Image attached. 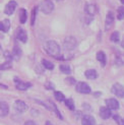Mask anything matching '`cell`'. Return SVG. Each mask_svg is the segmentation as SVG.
<instances>
[{"label":"cell","mask_w":124,"mask_h":125,"mask_svg":"<svg viewBox=\"0 0 124 125\" xmlns=\"http://www.w3.org/2000/svg\"><path fill=\"white\" fill-rule=\"evenodd\" d=\"M45 50L49 55L53 56V57L58 58V56L60 55V47L55 41H48L45 44Z\"/></svg>","instance_id":"obj_1"},{"label":"cell","mask_w":124,"mask_h":125,"mask_svg":"<svg viewBox=\"0 0 124 125\" xmlns=\"http://www.w3.org/2000/svg\"><path fill=\"white\" fill-rule=\"evenodd\" d=\"M40 10L45 14H49L51 13L54 9V4L52 2V0H43L39 5Z\"/></svg>","instance_id":"obj_2"},{"label":"cell","mask_w":124,"mask_h":125,"mask_svg":"<svg viewBox=\"0 0 124 125\" xmlns=\"http://www.w3.org/2000/svg\"><path fill=\"white\" fill-rule=\"evenodd\" d=\"M76 45H77V42H76L75 38H73V37H67L63 43L65 50H73L76 47Z\"/></svg>","instance_id":"obj_3"},{"label":"cell","mask_w":124,"mask_h":125,"mask_svg":"<svg viewBox=\"0 0 124 125\" xmlns=\"http://www.w3.org/2000/svg\"><path fill=\"white\" fill-rule=\"evenodd\" d=\"M75 89L78 93L80 94H90L91 93V87L88 83H83V82H80V83H76V86H75Z\"/></svg>","instance_id":"obj_4"},{"label":"cell","mask_w":124,"mask_h":125,"mask_svg":"<svg viewBox=\"0 0 124 125\" xmlns=\"http://www.w3.org/2000/svg\"><path fill=\"white\" fill-rule=\"evenodd\" d=\"M112 93L118 98H124V87L120 83H115L112 86Z\"/></svg>","instance_id":"obj_5"},{"label":"cell","mask_w":124,"mask_h":125,"mask_svg":"<svg viewBox=\"0 0 124 125\" xmlns=\"http://www.w3.org/2000/svg\"><path fill=\"white\" fill-rule=\"evenodd\" d=\"M16 6H17V3L15 1H13V0H11V1H9L6 4L5 8H4V13L7 15H11L14 12V10L16 9Z\"/></svg>","instance_id":"obj_6"},{"label":"cell","mask_w":124,"mask_h":125,"mask_svg":"<svg viewBox=\"0 0 124 125\" xmlns=\"http://www.w3.org/2000/svg\"><path fill=\"white\" fill-rule=\"evenodd\" d=\"M14 83H15L16 89H17V90H20V91H27L28 89H30V87L32 86V83L21 82V80H20L17 77L14 78Z\"/></svg>","instance_id":"obj_7"},{"label":"cell","mask_w":124,"mask_h":125,"mask_svg":"<svg viewBox=\"0 0 124 125\" xmlns=\"http://www.w3.org/2000/svg\"><path fill=\"white\" fill-rule=\"evenodd\" d=\"M16 38L22 43H26L28 41V35L27 32L21 28H18L16 31Z\"/></svg>","instance_id":"obj_8"},{"label":"cell","mask_w":124,"mask_h":125,"mask_svg":"<svg viewBox=\"0 0 124 125\" xmlns=\"http://www.w3.org/2000/svg\"><path fill=\"white\" fill-rule=\"evenodd\" d=\"M107 108L110 110H118L119 109V102L116 99H108L106 100Z\"/></svg>","instance_id":"obj_9"},{"label":"cell","mask_w":124,"mask_h":125,"mask_svg":"<svg viewBox=\"0 0 124 125\" xmlns=\"http://www.w3.org/2000/svg\"><path fill=\"white\" fill-rule=\"evenodd\" d=\"M14 108H15V110L17 112H20V113H23V112L28 109V106L23 101L17 100V101H15V103H14Z\"/></svg>","instance_id":"obj_10"},{"label":"cell","mask_w":124,"mask_h":125,"mask_svg":"<svg viewBox=\"0 0 124 125\" xmlns=\"http://www.w3.org/2000/svg\"><path fill=\"white\" fill-rule=\"evenodd\" d=\"M9 113V106L6 102H0V117H5Z\"/></svg>","instance_id":"obj_11"},{"label":"cell","mask_w":124,"mask_h":125,"mask_svg":"<svg viewBox=\"0 0 124 125\" xmlns=\"http://www.w3.org/2000/svg\"><path fill=\"white\" fill-rule=\"evenodd\" d=\"M83 125H96V120L92 115H83L82 119Z\"/></svg>","instance_id":"obj_12"},{"label":"cell","mask_w":124,"mask_h":125,"mask_svg":"<svg viewBox=\"0 0 124 125\" xmlns=\"http://www.w3.org/2000/svg\"><path fill=\"white\" fill-rule=\"evenodd\" d=\"M114 20H115V16H114V13L112 11H109L107 13V16H106V30L110 29L111 27L113 26L114 23Z\"/></svg>","instance_id":"obj_13"},{"label":"cell","mask_w":124,"mask_h":125,"mask_svg":"<svg viewBox=\"0 0 124 125\" xmlns=\"http://www.w3.org/2000/svg\"><path fill=\"white\" fill-rule=\"evenodd\" d=\"M84 11H85V13H86V14H89V15L93 16V15H95V14H96V12H97V7H96V5H95V4L89 3V4H86V5H85Z\"/></svg>","instance_id":"obj_14"},{"label":"cell","mask_w":124,"mask_h":125,"mask_svg":"<svg viewBox=\"0 0 124 125\" xmlns=\"http://www.w3.org/2000/svg\"><path fill=\"white\" fill-rule=\"evenodd\" d=\"M99 113H100V116L103 118V119H108V118H110L111 115H112L111 110L109 108H107V107H101Z\"/></svg>","instance_id":"obj_15"},{"label":"cell","mask_w":124,"mask_h":125,"mask_svg":"<svg viewBox=\"0 0 124 125\" xmlns=\"http://www.w3.org/2000/svg\"><path fill=\"white\" fill-rule=\"evenodd\" d=\"M10 29V21L9 20H4L0 21V31H2L3 33H7Z\"/></svg>","instance_id":"obj_16"},{"label":"cell","mask_w":124,"mask_h":125,"mask_svg":"<svg viewBox=\"0 0 124 125\" xmlns=\"http://www.w3.org/2000/svg\"><path fill=\"white\" fill-rule=\"evenodd\" d=\"M84 75H85L86 78H89V79H96L97 76H98V73L95 69H89V70L85 71Z\"/></svg>","instance_id":"obj_17"},{"label":"cell","mask_w":124,"mask_h":125,"mask_svg":"<svg viewBox=\"0 0 124 125\" xmlns=\"http://www.w3.org/2000/svg\"><path fill=\"white\" fill-rule=\"evenodd\" d=\"M97 59L100 61V63L102 64V66L106 65V55L103 51H99L97 53Z\"/></svg>","instance_id":"obj_18"},{"label":"cell","mask_w":124,"mask_h":125,"mask_svg":"<svg viewBox=\"0 0 124 125\" xmlns=\"http://www.w3.org/2000/svg\"><path fill=\"white\" fill-rule=\"evenodd\" d=\"M21 56V48L18 46H14L13 51H12V57H13L14 59H16V60H18Z\"/></svg>","instance_id":"obj_19"},{"label":"cell","mask_w":124,"mask_h":125,"mask_svg":"<svg viewBox=\"0 0 124 125\" xmlns=\"http://www.w3.org/2000/svg\"><path fill=\"white\" fill-rule=\"evenodd\" d=\"M27 17H28V13H27V10L24 8H21L20 10V21L21 23H24L27 21Z\"/></svg>","instance_id":"obj_20"},{"label":"cell","mask_w":124,"mask_h":125,"mask_svg":"<svg viewBox=\"0 0 124 125\" xmlns=\"http://www.w3.org/2000/svg\"><path fill=\"white\" fill-rule=\"evenodd\" d=\"M42 64H43V66H44L45 68H47V69H49V70H51V69H53V68H54V64L52 63V62L48 61L46 59L42 60Z\"/></svg>","instance_id":"obj_21"},{"label":"cell","mask_w":124,"mask_h":125,"mask_svg":"<svg viewBox=\"0 0 124 125\" xmlns=\"http://www.w3.org/2000/svg\"><path fill=\"white\" fill-rule=\"evenodd\" d=\"M54 97H55V99H56L57 101H59V102L65 101V97H64V95H63V94H62L61 92H55V93H54Z\"/></svg>","instance_id":"obj_22"},{"label":"cell","mask_w":124,"mask_h":125,"mask_svg":"<svg viewBox=\"0 0 124 125\" xmlns=\"http://www.w3.org/2000/svg\"><path fill=\"white\" fill-rule=\"evenodd\" d=\"M60 70L63 72V73H65V74H69V73L71 72V69H70L69 65H67V64H62V65H60Z\"/></svg>","instance_id":"obj_23"},{"label":"cell","mask_w":124,"mask_h":125,"mask_svg":"<svg viewBox=\"0 0 124 125\" xmlns=\"http://www.w3.org/2000/svg\"><path fill=\"white\" fill-rule=\"evenodd\" d=\"M117 18L118 20H123L124 18V6H120L117 10Z\"/></svg>","instance_id":"obj_24"},{"label":"cell","mask_w":124,"mask_h":125,"mask_svg":"<svg viewBox=\"0 0 124 125\" xmlns=\"http://www.w3.org/2000/svg\"><path fill=\"white\" fill-rule=\"evenodd\" d=\"M110 39H111V41L114 42V43H118L119 42V33L118 32H114L112 35H111Z\"/></svg>","instance_id":"obj_25"},{"label":"cell","mask_w":124,"mask_h":125,"mask_svg":"<svg viewBox=\"0 0 124 125\" xmlns=\"http://www.w3.org/2000/svg\"><path fill=\"white\" fill-rule=\"evenodd\" d=\"M65 105H66L70 110H74V104H73L72 99H67V100H65Z\"/></svg>","instance_id":"obj_26"},{"label":"cell","mask_w":124,"mask_h":125,"mask_svg":"<svg viewBox=\"0 0 124 125\" xmlns=\"http://www.w3.org/2000/svg\"><path fill=\"white\" fill-rule=\"evenodd\" d=\"M49 103H50V105H51V108H52V109L55 111V113H56V115H57V116L60 118V119H62V116H61V114H60V112L58 111V109H57V107H56V105H55L53 102H51V101L49 102Z\"/></svg>","instance_id":"obj_27"},{"label":"cell","mask_w":124,"mask_h":125,"mask_svg":"<svg viewBox=\"0 0 124 125\" xmlns=\"http://www.w3.org/2000/svg\"><path fill=\"white\" fill-rule=\"evenodd\" d=\"M37 9H38V7H35L33 9V12H32V20H31V24L32 26H34L35 23V21H36V14H37Z\"/></svg>","instance_id":"obj_28"},{"label":"cell","mask_w":124,"mask_h":125,"mask_svg":"<svg viewBox=\"0 0 124 125\" xmlns=\"http://www.w3.org/2000/svg\"><path fill=\"white\" fill-rule=\"evenodd\" d=\"M11 67V63H10V61H7V62H5V63L1 64L0 65V70H3V69H8V68Z\"/></svg>","instance_id":"obj_29"},{"label":"cell","mask_w":124,"mask_h":125,"mask_svg":"<svg viewBox=\"0 0 124 125\" xmlns=\"http://www.w3.org/2000/svg\"><path fill=\"white\" fill-rule=\"evenodd\" d=\"M113 117H114L115 121H116L117 123H118L119 125H124V119H121V118H120L118 115H114Z\"/></svg>","instance_id":"obj_30"},{"label":"cell","mask_w":124,"mask_h":125,"mask_svg":"<svg viewBox=\"0 0 124 125\" xmlns=\"http://www.w3.org/2000/svg\"><path fill=\"white\" fill-rule=\"evenodd\" d=\"M65 82L68 83V84H75V79L72 78V77H68L65 79Z\"/></svg>","instance_id":"obj_31"},{"label":"cell","mask_w":124,"mask_h":125,"mask_svg":"<svg viewBox=\"0 0 124 125\" xmlns=\"http://www.w3.org/2000/svg\"><path fill=\"white\" fill-rule=\"evenodd\" d=\"M46 87H47L48 90H53L54 89V85L51 83H46Z\"/></svg>","instance_id":"obj_32"},{"label":"cell","mask_w":124,"mask_h":125,"mask_svg":"<svg viewBox=\"0 0 124 125\" xmlns=\"http://www.w3.org/2000/svg\"><path fill=\"white\" fill-rule=\"evenodd\" d=\"M24 125H36V123L34 121H27L24 123Z\"/></svg>","instance_id":"obj_33"},{"label":"cell","mask_w":124,"mask_h":125,"mask_svg":"<svg viewBox=\"0 0 124 125\" xmlns=\"http://www.w3.org/2000/svg\"><path fill=\"white\" fill-rule=\"evenodd\" d=\"M0 86H1V87H3V89H7V86H6V85H4V84H2V83H0Z\"/></svg>","instance_id":"obj_34"},{"label":"cell","mask_w":124,"mask_h":125,"mask_svg":"<svg viewBox=\"0 0 124 125\" xmlns=\"http://www.w3.org/2000/svg\"><path fill=\"white\" fill-rule=\"evenodd\" d=\"M45 125H53V124H52L50 121H46V124H45Z\"/></svg>","instance_id":"obj_35"},{"label":"cell","mask_w":124,"mask_h":125,"mask_svg":"<svg viewBox=\"0 0 124 125\" xmlns=\"http://www.w3.org/2000/svg\"><path fill=\"white\" fill-rule=\"evenodd\" d=\"M122 47L124 48V39H123V41H122Z\"/></svg>","instance_id":"obj_36"},{"label":"cell","mask_w":124,"mask_h":125,"mask_svg":"<svg viewBox=\"0 0 124 125\" xmlns=\"http://www.w3.org/2000/svg\"><path fill=\"white\" fill-rule=\"evenodd\" d=\"M120 1H121V3H122V4H124V0H120Z\"/></svg>","instance_id":"obj_37"},{"label":"cell","mask_w":124,"mask_h":125,"mask_svg":"<svg viewBox=\"0 0 124 125\" xmlns=\"http://www.w3.org/2000/svg\"><path fill=\"white\" fill-rule=\"evenodd\" d=\"M55 1H61V0H55Z\"/></svg>","instance_id":"obj_38"},{"label":"cell","mask_w":124,"mask_h":125,"mask_svg":"<svg viewBox=\"0 0 124 125\" xmlns=\"http://www.w3.org/2000/svg\"><path fill=\"white\" fill-rule=\"evenodd\" d=\"M0 51H1V46H0Z\"/></svg>","instance_id":"obj_39"}]
</instances>
